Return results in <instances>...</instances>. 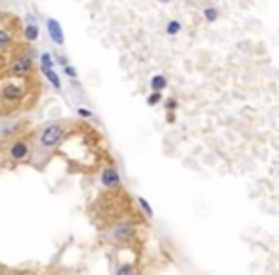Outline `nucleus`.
Here are the masks:
<instances>
[{
	"label": "nucleus",
	"mask_w": 279,
	"mask_h": 275,
	"mask_svg": "<svg viewBox=\"0 0 279 275\" xmlns=\"http://www.w3.org/2000/svg\"><path fill=\"white\" fill-rule=\"evenodd\" d=\"M67 138V124L61 121H54L42 126V130L37 136V145L33 147V155L35 153H50L56 147H59L63 140Z\"/></svg>",
	"instance_id": "f257e3e1"
},
{
	"label": "nucleus",
	"mask_w": 279,
	"mask_h": 275,
	"mask_svg": "<svg viewBox=\"0 0 279 275\" xmlns=\"http://www.w3.org/2000/svg\"><path fill=\"white\" fill-rule=\"evenodd\" d=\"M27 78H14V76H10V80H6L4 84L0 86V102L6 107H10V113L20 109L23 102H25V98L29 96Z\"/></svg>",
	"instance_id": "f03ea898"
},
{
	"label": "nucleus",
	"mask_w": 279,
	"mask_h": 275,
	"mask_svg": "<svg viewBox=\"0 0 279 275\" xmlns=\"http://www.w3.org/2000/svg\"><path fill=\"white\" fill-rule=\"evenodd\" d=\"M6 155H8V159H10L12 162H18V164H21V162H29L31 157H33V147H31L29 140H25V138H14V140H10V143H8V147H6Z\"/></svg>",
	"instance_id": "7ed1b4c3"
},
{
	"label": "nucleus",
	"mask_w": 279,
	"mask_h": 275,
	"mask_svg": "<svg viewBox=\"0 0 279 275\" xmlns=\"http://www.w3.org/2000/svg\"><path fill=\"white\" fill-rule=\"evenodd\" d=\"M33 71H35V54L33 52H25L16 59H12L10 69H8L10 76L14 78H27L33 75Z\"/></svg>",
	"instance_id": "20e7f679"
},
{
	"label": "nucleus",
	"mask_w": 279,
	"mask_h": 275,
	"mask_svg": "<svg viewBox=\"0 0 279 275\" xmlns=\"http://www.w3.org/2000/svg\"><path fill=\"white\" fill-rule=\"evenodd\" d=\"M136 235V226L132 222H128V220H123V222H119L115 224L111 231H109V239L117 243V245H128Z\"/></svg>",
	"instance_id": "39448f33"
},
{
	"label": "nucleus",
	"mask_w": 279,
	"mask_h": 275,
	"mask_svg": "<svg viewBox=\"0 0 279 275\" xmlns=\"http://www.w3.org/2000/svg\"><path fill=\"white\" fill-rule=\"evenodd\" d=\"M100 184L106 190H117V188L123 186V178H121V174H119L115 166H107L100 174Z\"/></svg>",
	"instance_id": "423d86ee"
},
{
	"label": "nucleus",
	"mask_w": 279,
	"mask_h": 275,
	"mask_svg": "<svg viewBox=\"0 0 279 275\" xmlns=\"http://www.w3.org/2000/svg\"><path fill=\"white\" fill-rule=\"evenodd\" d=\"M46 29H48V37L56 46H63L65 44V35H63V27L58 19L48 18L46 19Z\"/></svg>",
	"instance_id": "0eeeda50"
},
{
	"label": "nucleus",
	"mask_w": 279,
	"mask_h": 275,
	"mask_svg": "<svg viewBox=\"0 0 279 275\" xmlns=\"http://www.w3.org/2000/svg\"><path fill=\"white\" fill-rule=\"evenodd\" d=\"M23 37H25L27 42H37L40 37L39 25H37L35 21H27V25H25V29H23Z\"/></svg>",
	"instance_id": "6e6552de"
},
{
	"label": "nucleus",
	"mask_w": 279,
	"mask_h": 275,
	"mask_svg": "<svg viewBox=\"0 0 279 275\" xmlns=\"http://www.w3.org/2000/svg\"><path fill=\"white\" fill-rule=\"evenodd\" d=\"M40 71H42V75H44V78L48 80L50 84L54 86L56 90H61V78H59V75L52 69V67H42L40 65Z\"/></svg>",
	"instance_id": "1a4fd4ad"
},
{
	"label": "nucleus",
	"mask_w": 279,
	"mask_h": 275,
	"mask_svg": "<svg viewBox=\"0 0 279 275\" xmlns=\"http://www.w3.org/2000/svg\"><path fill=\"white\" fill-rule=\"evenodd\" d=\"M149 86H151V90L163 92V90H166V86H168V78L164 75H153L151 80H149Z\"/></svg>",
	"instance_id": "9d476101"
},
{
	"label": "nucleus",
	"mask_w": 279,
	"mask_h": 275,
	"mask_svg": "<svg viewBox=\"0 0 279 275\" xmlns=\"http://www.w3.org/2000/svg\"><path fill=\"white\" fill-rule=\"evenodd\" d=\"M12 46V31L6 27H0V52L8 50Z\"/></svg>",
	"instance_id": "9b49d317"
},
{
	"label": "nucleus",
	"mask_w": 279,
	"mask_h": 275,
	"mask_svg": "<svg viewBox=\"0 0 279 275\" xmlns=\"http://www.w3.org/2000/svg\"><path fill=\"white\" fill-rule=\"evenodd\" d=\"M180 31H182V23H180L178 19H170V21L164 25V33H166L168 37H176Z\"/></svg>",
	"instance_id": "f8f14e48"
},
{
	"label": "nucleus",
	"mask_w": 279,
	"mask_h": 275,
	"mask_svg": "<svg viewBox=\"0 0 279 275\" xmlns=\"http://www.w3.org/2000/svg\"><path fill=\"white\" fill-rule=\"evenodd\" d=\"M203 18L207 23H214L216 19L220 18V12L218 8H214V6H207V8H203Z\"/></svg>",
	"instance_id": "ddd939ff"
},
{
	"label": "nucleus",
	"mask_w": 279,
	"mask_h": 275,
	"mask_svg": "<svg viewBox=\"0 0 279 275\" xmlns=\"http://www.w3.org/2000/svg\"><path fill=\"white\" fill-rule=\"evenodd\" d=\"M136 203H138L140 210L145 214V218H151V216H153V209H151V205L147 203V199H144V197H136Z\"/></svg>",
	"instance_id": "4468645a"
},
{
	"label": "nucleus",
	"mask_w": 279,
	"mask_h": 275,
	"mask_svg": "<svg viewBox=\"0 0 279 275\" xmlns=\"http://www.w3.org/2000/svg\"><path fill=\"white\" fill-rule=\"evenodd\" d=\"M40 65L42 67H52L56 65V57L52 56L50 52H40Z\"/></svg>",
	"instance_id": "2eb2a0df"
},
{
	"label": "nucleus",
	"mask_w": 279,
	"mask_h": 275,
	"mask_svg": "<svg viewBox=\"0 0 279 275\" xmlns=\"http://www.w3.org/2000/svg\"><path fill=\"white\" fill-rule=\"evenodd\" d=\"M159 102H163V92H157V90H151V94L147 96L145 104L149 105V107H153V105H157Z\"/></svg>",
	"instance_id": "dca6fc26"
},
{
	"label": "nucleus",
	"mask_w": 279,
	"mask_h": 275,
	"mask_svg": "<svg viewBox=\"0 0 279 275\" xmlns=\"http://www.w3.org/2000/svg\"><path fill=\"white\" fill-rule=\"evenodd\" d=\"M63 75L69 76L71 80H75L77 78V69L71 65V63H67V65H63Z\"/></svg>",
	"instance_id": "f3484780"
},
{
	"label": "nucleus",
	"mask_w": 279,
	"mask_h": 275,
	"mask_svg": "<svg viewBox=\"0 0 279 275\" xmlns=\"http://www.w3.org/2000/svg\"><path fill=\"white\" fill-rule=\"evenodd\" d=\"M136 271V267L134 266H130V264H125V266H121V267H117V275H126V273H134Z\"/></svg>",
	"instance_id": "a211bd4d"
},
{
	"label": "nucleus",
	"mask_w": 279,
	"mask_h": 275,
	"mask_svg": "<svg viewBox=\"0 0 279 275\" xmlns=\"http://www.w3.org/2000/svg\"><path fill=\"white\" fill-rule=\"evenodd\" d=\"M77 115L82 117V119H94V113L90 109H86V107H77Z\"/></svg>",
	"instance_id": "6ab92c4d"
},
{
	"label": "nucleus",
	"mask_w": 279,
	"mask_h": 275,
	"mask_svg": "<svg viewBox=\"0 0 279 275\" xmlns=\"http://www.w3.org/2000/svg\"><path fill=\"white\" fill-rule=\"evenodd\" d=\"M176 107H178V102H176L174 98H168V100L164 102V109H166V111H176Z\"/></svg>",
	"instance_id": "aec40b11"
},
{
	"label": "nucleus",
	"mask_w": 279,
	"mask_h": 275,
	"mask_svg": "<svg viewBox=\"0 0 279 275\" xmlns=\"http://www.w3.org/2000/svg\"><path fill=\"white\" fill-rule=\"evenodd\" d=\"M56 63H59V65H67L69 63V57L67 56H56Z\"/></svg>",
	"instance_id": "412c9836"
},
{
	"label": "nucleus",
	"mask_w": 279,
	"mask_h": 275,
	"mask_svg": "<svg viewBox=\"0 0 279 275\" xmlns=\"http://www.w3.org/2000/svg\"><path fill=\"white\" fill-rule=\"evenodd\" d=\"M159 2H161V4H168V2H170V0H159Z\"/></svg>",
	"instance_id": "4be33fe9"
},
{
	"label": "nucleus",
	"mask_w": 279,
	"mask_h": 275,
	"mask_svg": "<svg viewBox=\"0 0 279 275\" xmlns=\"http://www.w3.org/2000/svg\"><path fill=\"white\" fill-rule=\"evenodd\" d=\"M4 18V12H2V10H0V19Z\"/></svg>",
	"instance_id": "5701e85b"
}]
</instances>
